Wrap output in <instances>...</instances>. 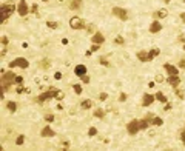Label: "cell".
Segmentation results:
<instances>
[{"label":"cell","mask_w":185,"mask_h":151,"mask_svg":"<svg viewBox=\"0 0 185 151\" xmlns=\"http://www.w3.org/2000/svg\"><path fill=\"white\" fill-rule=\"evenodd\" d=\"M16 9H17V6L14 5L13 2L3 3V5H2V20H0V22H2V23H5V22L9 19V16H11V14H13Z\"/></svg>","instance_id":"6da1fadb"},{"label":"cell","mask_w":185,"mask_h":151,"mask_svg":"<svg viewBox=\"0 0 185 151\" xmlns=\"http://www.w3.org/2000/svg\"><path fill=\"white\" fill-rule=\"evenodd\" d=\"M56 96H57V91H56L54 88H50V91H45L43 94H40L36 100L39 102V103H43V102H46L50 99H56Z\"/></svg>","instance_id":"7a4b0ae2"},{"label":"cell","mask_w":185,"mask_h":151,"mask_svg":"<svg viewBox=\"0 0 185 151\" xmlns=\"http://www.w3.org/2000/svg\"><path fill=\"white\" fill-rule=\"evenodd\" d=\"M113 14H114L119 20H122V22L128 20V11L125 8H119V6H116V8H113Z\"/></svg>","instance_id":"3957f363"},{"label":"cell","mask_w":185,"mask_h":151,"mask_svg":"<svg viewBox=\"0 0 185 151\" xmlns=\"http://www.w3.org/2000/svg\"><path fill=\"white\" fill-rule=\"evenodd\" d=\"M22 68V70H26V68L29 66V62L26 59H23V57H19V59H16V60H13V62L9 63V68Z\"/></svg>","instance_id":"277c9868"},{"label":"cell","mask_w":185,"mask_h":151,"mask_svg":"<svg viewBox=\"0 0 185 151\" xmlns=\"http://www.w3.org/2000/svg\"><path fill=\"white\" fill-rule=\"evenodd\" d=\"M127 131H128V134H131V136L137 134L139 131H141V125H139V120H137V119L131 120V122L127 125Z\"/></svg>","instance_id":"5b68a950"},{"label":"cell","mask_w":185,"mask_h":151,"mask_svg":"<svg viewBox=\"0 0 185 151\" xmlns=\"http://www.w3.org/2000/svg\"><path fill=\"white\" fill-rule=\"evenodd\" d=\"M31 11V8L28 6V3H26V0H20L17 5V13L19 16H28V13Z\"/></svg>","instance_id":"8992f818"},{"label":"cell","mask_w":185,"mask_h":151,"mask_svg":"<svg viewBox=\"0 0 185 151\" xmlns=\"http://www.w3.org/2000/svg\"><path fill=\"white\" fill-rule=\"evenodd\" d=\"M70 26L73 29H82V28H85V22L80 17H73L70 20Z\"/></svg>","instance_id":"52a82bcc"},{"label":"cell","mask_w":185,"mask_h":151,"mask_svg":"<svg viewBox=\"0 0 185 151\" xmlns=\"http://www.w3.org/2000/svg\"><path fill=\"white\" fill-rule=\"evenodd\" d=\"M164 70L167 71L168 76H179V68H176L174 65H171V63H165Z\"/></svg>","instance_id":"ba28073f"},{"label":"cell","mask_w":185,"mask_h":151,"mask_svg":"<svg viewBox=\"0 0 185 151\" xmlns=\"http://www.w3.org/2000/svg\"><path fill=\"white\" fill-rule=\"evenodd\" d=\"M40 136H42V137H54L56 131L52 130L51 126H43L42 130H40Z\"/></svg>","instance_id":"9c48e42d"},{"label":"cell","mask_w":185,"mask_h":151,"mask_svg":"<svg viewBox=\"0 0 185 151\" xmlns=\"http://www.w3.org/2000/svg\"><path fill=\"white\" fill-rule=\"evenodd\" d=\"M14 80H16V74L13 73V71H8V73H3L2 74V82H6V83H14Z\"/></svg>","instance_id":"30bf717a"},{"label":"cell","mask_w":185,"mask_h":151,"mask_svg":"<svg viewBox=\"0 0 185 151\" xmlns=\"http://www.w3.org/2000/svg\"><path fill=\"white\" fill-rule=\"evenodd\" d=\"M156 99V94H143V100H142V107H150V105Z\"/></svg>","instance_id":"8fae6325"},{"label":"cell","mask_w":185,"mask_h":151,"mask_svg":"<svg viewBox=\"0 0 185 151\" xmlns=\"http://www.w3.org/2000/svg\"><path fill=\"white\" fill-rule=\"evenodd\" d=\"M91 42L93 43H99V45H102L105 42V36L102 32H94L93 34V37H91Z\"/></svg>","instance_id":"7c38bea8"},{"label":"cell","mask_w":185,"mask_h":151,"mask_svg":"<svg viewBox=\"0 0 185 151\" xmlns=\"http://www.w3.org/2000/svg\"><path fill=\"white\" fill-rule=\"evenodd\" d=\"M160 31H162V25H160V22L153 20V23L150 25V32H151V34H156V32H160Z\"/></svg>","instance_id":"4fadbf2b"},{"label":"cell","mask_w":185,"mask_h":151,"mask_svg":"<svg viewBox=\"0 0 185 151\" xmlns=\"http://www.w3.org/2000/svg\"><path fill=\"white\" fill-rule=\"evenodd\" d=\"M167 82L173 86V88H177V86H179V83H180V79H179V76H168Z\"/></svg>","instance_id":"5bb4252c"},{"label":"cell","mask_w":185,"mask_h":151,"mask_svg":"<svg viewBox=\"0 0 185 151\" xmlns=\"http://www.w3.org/2000/svg\"><path fill=\"white\" fill-rule=\"evenodd\" d=\"M167 16H168L167 9H159V11H156V13L153 14V19H154V20H159V19H165Z\"/></svg>","instance_id":"9a60e30c"},{"label":"cell","mask_w":185,"mask_h":151,"mask_svg":"<svg viewBox=\"0 0 185 151\" xmlns=\"http://www.w3.org/2000/svg\"><path fill=\"white\" fill-rule=\"evenodd\" d=\"M82 0H71L70 2V9H73V11H79L82 8Z\"/></svg>","instance_id":"2e32d148"},{"label":"cell","mask_w":185,"mask_h":151,"mask_svg":"<svg viewBox=\"0 0 185 151\" xmlns=\"http://www.w3.org/2000/svg\"><path fill=\"white\" fill-rule=\"evenodd\" d=\"M74 74L79 76V77H80V76H85L86 74V66L85 65H77L74 68Z\"/></svg>","instance_id":"e0dca14e"},{"label":"cell","mask_w":185,"mask_h":151,"mask_svg":"<svg viewBox=\"0 0 185 151\" xmlns=\"http://www.w3.org/2000/svg\"><path fill=\"white\" fill-rule=\"evenodd\" d=\"M136 57L141 60V62H150V60H148V52L143 51V50H142V51H139L137 54H136Z\"/></svg>","instance_id":"ac0fdd59"},{"label":"cell","mask_w":185,"mask_h":151,"mask_svg":"<svg viewBox=\"0 0 185 151\" xmlns=\"http://www.w3.org/2000/svg\"><path fill=\"white\" fill-rule=\"evenodd\" d=\"M139 125H141V131H142V130H147V128L151 125V122H150V120L147 119V117H143V119L139 120Z\"/></svg>","instance_id":"d6986e66"},{"label":"cell","mask_w":185,"mask_h":151,"mask_svg":"<svg viewBox=\"0 0 185 151\" xmlns=\"http://www.w3.org/2000/svg\"><path fill=\"white\" fill-rule=\"evenodd\" d=\"M80 107H82V109H90V108L93 107V100H91V99L82 100V102H80Z\"/></svg>","instance_id":"ffe728a7"},{"label":"cell","mask_w":185,"mask_h":151,"mask_svg":"<svg viewBox=\"0 0 185 151\" xmlns=\"http://www.w3.org/2000/svg\"><path fill=\"white\" fill-rule=\"evenodd\" d=\"M6 109H8L9 113H16V111H17V105H16V102H13V100L6 102Z\"/></svg>","instance_id":"44dd1931"},{"label":"cell","mask_w":185,"mask_h":151,"mask_svg":"<svg viewBox=\"0 0 185 151\" xmlns=\"http://www.w3.org/2000/svg\"><path fill=\"white\" fill-rule=\"evenodd\" d=\"M156 99L159 100L160 103H164V105H165V103H167V102H168V100H167V96H165V94L162 93V91H157V93H156Z\"/></svg>","instance_id":"7402d4cb"},{"label":"cell","mask_w":185,"mask_h":151,"mask_svg":"<svg viewBox=\"0 0 185 151\" xmlns=\"http://www.w3.org/2000/svg\"><path fill=\"white\" fill-rule=\"evenodd\" d=\"M93 114H94V117H97V119H105V111L102 108H96Z\"/></svg>","instance_id":"603a6c76"},{"label":"cell","mask_w":185,"mask_h":151,"mask_svg":"<svg viewBox=\"0 0 185 151\" xmlns=\"http://www.w3.org/2000/svg\"><path fill=\"white\" fill-rule=\"evenodd\" d=\"M159 50H157V48H153L151 51H148V60H153L154 57H157V56H159Z\"/></svg>","instance_id":"cb8c5ba5"},{"label":"cell","mask_w":185,"mask_h":151,"mask_svg":"<svg viewBox=\"0 0 185 151\" xmlns=\"http://www.w3.org/2000/svg\"><path fill=\"white\" fill-rule=\"evenodd\" d=\"M162 123H164V120H162L160 117H157V116H154V117L151 119V125H156V126H160Z\"/></svg>","instance_id":"d4e9b609"},{"label":"cell","mask_w":185,"mask_h":151,"mask_svg":"<svg viewBox=\"0 0 185 151\" xmlns=\"http://www.w3.org/2000/svg\"><path fill=\"white\" fill-rule=\"evenodd\" d=\"M73 89H74V93H76V94H82V91H84V88H82L80 83H74Z\"/></svg>","instance_id":"484cf974"},{"label":"cell","mask_w":185,"mask_h":151,"mask_svg":"<svg viewBox=\"0 0 185 151\" xmlns=\"http://www.w3.org/2000/svg\"><path fill=\"white\" fill-rule=\"evenodd\" d=\"M154 82H156V83H164L165 77L162 74H156V76H154Z\"/></svg>","instance_id":"4316f807"},{"label":"cell","mask_w":185,"mask_h":151,"mask_svg":"<svg viewBox=\"0 0 185 151\" xmlns=\"http://www.w3.org/2000/svg\"><path fill=\"white\" fill-rule=\"evenodd\" d=\"M46 26H48V28H51V29H56V28H59V23H57V22H52V20H48Z\"/></svg>","instance_id":"83f0119b"},{"label":"cell","mask_w":185,"mask_h":151,"mask_svg":"<svg viewBox=\"0 0 185 151\" xmlns=\"http://www.w3.org/2000/svg\"><path fill=\"white\" fill-rule=\"evenodd\" d=\"M39 65H40V68H43V70H48V68H50V60L45 59V60H42V62L39 63Z\"/></svg>","instance_id":"f1b7e54d"},{"label":"cell","mask_w":185,"mask_h":151,"mask_svg":"<svg viewBox=\"0 0 185 151\" xmlns=\"http://www.w3.org/2000/svg\"><path fill=\"white\" fill-rule=\"evenodd\" d=\"M174 94H176V97H179V99H184V91L182 89H179V86H177V88H174Z\"/></svg>","instance_id":"f546056e"},{"label":"cell","mask_w":185,"mask_h":151,"mask_svg":"<svg viewBox=\"0 0 185 151\" xmlns=\"http://www.w3.org/2000/svg\"><path fill=\"white\" fill-rule=\"evenodd\" d=\"M114 43H116V45H123V43H125V40H123L122 36H117V37L114 39Z\"/></svg>","instance_id":"4dcf8cb0"},{"label":"cell","mask_w":185,"mask_h":151,"mask_svg":"<svg viewBox=\"0 0 185 151\" xmlns=\"http://www.w3.org/2000/svg\"><path fill=\"white\" fill-rule=\"evenodd\" d=\"M23 142H25V136H19V137L16 139V143H17V145H23Z\"/></svg>","instance_id":"1f68e13d"},{"label":"cell","mask_w":185,"mask_h":151,"mask_svg":"<svg viewBox=\"0 0 185 151\" xmlns=\"http://www.w3.org/2000/svg\"><path fill=\"white\" fill-rule=\"evenodd\" d=\"M14 83L22 85V83H23V77H22V76H16V80H14Z\"/></svg>","instance_id":"d6a6232c"},{"label":"cell","mask_w":185,"mask_h":151,"mask_svg":"<svg viewBox=\"0 0 185 151\" xmlns=\"http://www.w3.org/2000/svg\"><path fill=\"white\" fill-rule=\"evenodd\" d=\"M45 120H46L48 123L54 122V116H52V114H48V116H45Z\"/></svg>","instance_id":"836d02e7"},{"label":"cell","mask_w":185,"mask_h":151,"mask_svg":"<svg viewBox=\"0 0 185 151\" xmlns=\"http://www.w3.org/2000/svg\"><path fill=\"white\" fill-rule=\"evenodd\" d=\"M56 99H57V100H63V99H65V94H63L62 91H57V96H56Z\"/></svg>","instance_id":"e575fe53"},{"label":"cell","mask_w":185,"mask_h":151,"mask_svg":"<svg viewBox=\"0 0 185 151\" xmlns=\"http://www.w3.org/2000/svg\"><path fill=\"white\" fill-rule=\"evenodd\" d=\"M99 50H100V45H99V43H93V45H91V51H93V52H94V51H99Z\"/></svg>","instance_id":"d590c367"},{"label":"cell","mask_w":185,"mask_h":151,"mask_svg":"<svg viewBox=\"0 0 185 151\" xmlns=\"http://www.w3.org/2000/svg\"><path fill=\"white\" fill-rule=\"evenodd\" d=\"M88 134H90V136H96V134H97V130H96L94 126H91V128L88 130Z\"/></svg>","instance_id":"8d00e7d4"},{"label":"cell","mask_w":185,"mask_h":151,"mask_svg":"<svg viewBox=\"0 0 185 151\" xmlns=\"http://www.w3.org/2000/svg\"><path fill=\"white\" fill-rule=\"evenodd\" d=\"M80 80L82 82H84V83H90V77H88V76H80Z\"/></svg>","instance_id":"74e56055"},{"label":"cell","mask_w":185,"mask_h":151,"mask_svg":"<svg viewBox=\"0 0 185 151\" xmlns=\"http://www.w3.org/2000/svg\"><path fill=\"white\" fill-rule=\"evenodd\" d=\"M179 137H180V140H182V143L185 145V130H182V131L179 133Z\"/></svg>","instance_id":"f35d334b"},{"label":"cell","mask_w":185,"mask_h":151,"mask_svg":"<svg viewBox=\"0 0 185 151\" xmlns=\"http://www.w3.org/2000/svg\"><path fill=\"white\" fill-rule=\"evenodd\" d=\"M99 63H100V65H105V66H108V60L105 59V57H100V59H99Z\"/></svg>","instance_id":"ab89813d"},{"label":"cell","mask_w":185,"mask_h":151,"mask_svg":"<svg viewBox=\"0 0 185 151\" xmlns=\"http://www.w3.org/2000/svg\"><path fill=\"white\" fill-rule=\"evenodd\" d=\"M86 31H88L90 34H93V31H96V28H94V25H88V26H86Z\"/></svg>","instance_id":"60d3db41"},{"label":"cell","mask_w":185,"mask_h":151,"mask_svg":"<svg viewBox=\"0 0 185 151\" xmlns=\"http://www.w3.org/2000/svg\"><path fill=\"white\" fill-rule=\"evenodd\" d=\"M8 43H9V39H8V37H2V45H3V46H6Z\"/></svg>","instance_id":"b9f144b4"},{"label":"cell","mask_w":185,"mask_h":151,"mask_svg":"<svg viewBox=\"0 0 185 151\" xmlns=\"http://www.w3.org/2000/svg\"><path fill=\"white\" fill-rule=\"evenodd\" d=\"M99 99H100V100H107V99H108V94H107V93H100Z\"/></svg>","instance_id":"7bdbcfd3"},{"label":"cell","mask_w":185,"mask_h":151,"mask_svg":"<svg viewBox=\"0 0 185 151\" xmlns=\"http://www.w3.org/2000/svg\"><path fill=\"white\" fill-rule=\"evenodd\" d=\"M119 100H120V102H125V100H127V94H125V93H122V94L119 96Z\"/></svg>","instance_id":"ee69618b"},{"label":"cell","mask_w":185,"mask_h":151,"mask_svg":"<svg viewBox=\"0 0 185 151\" xmlns=\"http://www.w3.org/2000/svg\"><path fill=\"white\" fill-rule=\"evenodd\" d=\"M37 11H39V6H37V5H32V6H31V13L37 14Z\"/></svg>","instance_id":"f6af8a7d"},{"label":"cell","mask_w":185,"mask_h":151,"mask_svg":"<svg viewBox=\"0 0 185 151\" xmlns=\"http://www.w3.org/2000/svg\"><path fill=\"white\" fill-rule=\"evenodd\" d=\"M179 68H180V70H185V59H182L179 62Z\"/></svg>","instance_id":"bcb514c9"},{"label":"cell","mask_w":185,"mask_h":151,"mask_svg":"<svg viewBox=\"0 0 185 151\" xmlns=\"http://www.w3.org/2000/svg\"><path fill=\"white\" fill-rule=\"evenodd\" d=\"M164 109H165V111H170V109H171V103L167 102V103H165V107H164Z\"/></svg>","instance_id":"7dc6e473"},{"label":"cell","mask_w":185,"mask_h":151,"mask_svg":"<svg viewBox=\"0 0 185 151\" xmlns=\"http://www.w3.org/2000/svg\"><path fill=\"white\" fill-rule=\"evenodd\" d=\"M25 91H26V88H22V86H19V88H17V94H22Z\"/></svg>","instance_id":"c3c4849f"},{"label":"cell","mask_w":185,"mask_h":151,"mask_svg":"<svg viewBox=\"0 0 185 151\" xmlns=\"http://www.w3.org/2000/svg\"><path fill=\"white\" fill-rule=\"evenodd\" d=\"M54 79H56V80H59V79H62V74H60V73H56V74H54Z\"/></svg>","instance_id":"681fc988"},{"label":"cell","mask_w":185,"mask_h":151,"mask_svg":"<svg viewBox=\"0 0 185 151\" xmlns=\"http://www.w3.org/2000/svg\"><path fill=\"white\" fill-rule=\"evenodd\" d=\"M180 20H182L184 23H185V13H182V14H180Z\"/></svg>","instance_id":"f907efd6"},{"label":"cell","mask_w":185,"mask_h":151,"mask_svg":"<svg viewBox=\"0 0 185 151\" xmlns=\"http://www.w3.org/2000/svg\"><path fill=\"white\" fill-rule=\"evenodd\" d=\"M63 143V146H65V148H70V142H62Z\"/></svg>","instance_id":"816d5d0a"},{"label":"cell","mask_w":185,"mask_h":151,"mask_svg":"<svg viewBox=\"0 0 185 151\" xmlns=\"http://www.w3.org/2000/svg\"><path fill=\"white\" fill-rule=\"evenodd\" d=\"M57 109H59V111H62V109H63V105L59 103V105H57Z\"/></svg>","instance_id":"f5cc1de1"},{"label":"cell","mask_w":185,"mask_h":151,"mask_svg":"<svg viewBox=\"0 0 185 151\" xmlns=\"http://www.w3.org/2000/svg\"><path fill=\"white\" fill-rule=\"evenodd\" d=\"M164 2H165V3H170V2H171V0H164Z\"/></svg>","instance_id":"db71d44e"},{"label":"cell","mask_w":185,"mask_h":151,"mask_svg":"<svg viewBox=\"0 0 185 151\" xmlns=\"http://www.w3.org/2000/svg\"><path fill=\"white\" fill-rule=\"evenodd\" d=\"M42 2H46V0H42Z\"/></svg>","instance_id":"11a10c76"},{"label":"cell","mask_w":185,"mask_h":151,"mask_svg":"<svg viewBox=\"0 0 185 151\" xmlns=\"http://www.w3.org/2000/svg\"><path fill=\"white\" fill-rule=\"evenodd\" d=\"M59 2H63V0H59Z\"/></svg>","instance_id":"9f6ffc18"},{"label":"cell","mask_w":185,"mask_h":151,"mask_svg":"<svg viewBox=\"0 0 185 151\" xmlns=\"http://www.w3.org/2000/svg\"><path fill=\"white\" fill-rule=\"evenodd\" d=\"M184 50H185V45H184Z\"/></svg>","instance_id":"6f0895ef"},{"label":"cell","mask_w":185,"mask_h":151,"mask_svg":"<svg viewBox=\"0 0 185 151\" xmlns=\"http://www.w3.org/2000/svg\"><path fill=\"white\" fill-rule=\"evenodd\" d=\"M184 130H185V126H184Z\"/></svg>","instance_id":"680465c9"},{"label":"cell","mask_w":185,"mask_h":151,"mask_svg":"<svg viewBox=\"0 0 185 151\" xmlns=\"http://www.w3.org/2000/svg\"><path fill=\"white\" fill-rule=\"evenodd\" d=\"M184 2H185V0H184Z\"/></svg>","instance_id":"91938a15"}]
</instances>
